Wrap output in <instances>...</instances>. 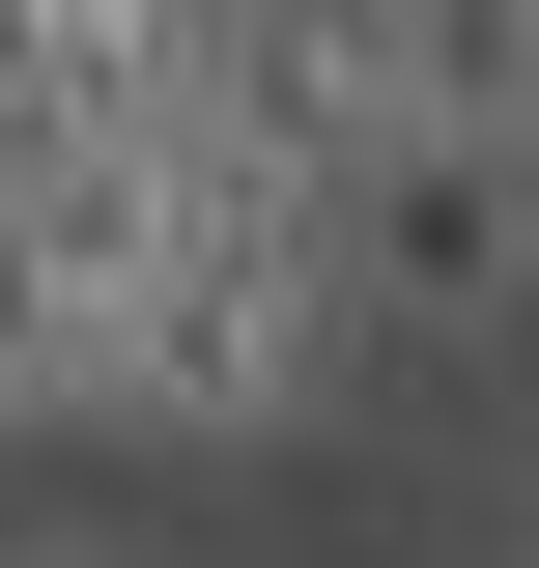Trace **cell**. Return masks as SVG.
Returning a JSON list of instances; mask_svg holds the SVG:
<instances>
[{
    "instance_id": "obj_1",
    "label": "cell",
    "mask_w": 539,
    "mask_h": 568,
    "mask_svg": "<svg viewBox=\"0 0 539 568\" xmlns=\"http://www.w3.org/2000/svg\"><path fill=\"white\" fill-rule=\"evenodd\" d=\"M313 284H340V342H511L539 313V142H482V114L340 142L313 171Z\"/></svg>"
},
{
    "instance_id": "obj_2",
    "label": "cell",
    "mask_w": 539,
    "mask_h": 568,
    "mask_svg": "<svg viewBox=\"0 0 539 568\" xmlns=\"http://www.w3.org/2000/svg\"><path fill=\"white\" fill-rule=\"evenodd\" d=\"M369 58H398V114H482V142H539V0H369Z\"/></svg>"
},
{
    "instance_id": "obj_3",
    "label": "cell",
    "mask_w": 539,
    "mask_h": 568,
    "mask_svg": "<svg viewBox=\"0 0 539 568\" xmlns=\"http://www.w3.org/2000/svg\"><path fill=\"white\" fill-rule=\"evenodd\" d=\"M29 398H85V227H58V171H0V426Z\"/></svg>"
},
{
    "instance_id": "obj_4",
    "label": "cell",
    "mask_w": 539,
    "mask_h": 568,
    "mask_svg": "<svg viewBox=\"0 0 539 568\" xmlns=\"http://www.w3.org/2000/svg\"><path fill=\"white\" fill-rule=\"evenodd\" d=\"M0 568H142V540H0Z\"/></svg>"
}]
</instances>
